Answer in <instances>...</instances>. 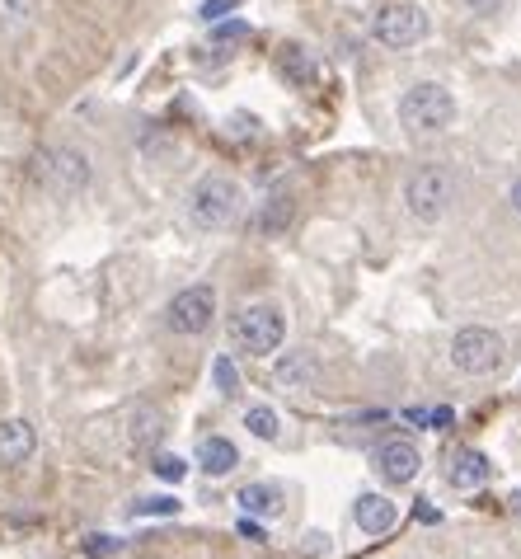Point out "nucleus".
I'll list each match as a JSON object with an SVG mask.
<instances>
[{
    "instance_id": "nucleus-1",
    "label": "nucleus",
    "mask_w": 521,
    "mask_h": 559,
    "mask_svg": "<svg viewBox=\"0 0 521 559\" xmlns=\"http://www.w3.org/2000/svg\"><path fill=\"white\" fill-rule=\"evenodd\" d=\"M456 123V94L437 80H418L399 94V127L409 137H437Z\"/></svg>"
},
{
    "instance_id": "nucleus-2",
    "label": "nucleus",
    "mask_w": 521,
    "mask_h": 559,
    "mask_svg": "<svg viewBox=\"0 0 521 559\" xmlns=\"http://www.w3.org/2000/svg\"><path fill=\"white\" fill-rule=\"evenodd\" d=\"M226 334L235 348H245L249 358H273L282 339H287V320L277 306L259 301V306H240V311L226 320Z\"/></svg>"
},
{
    "instance_id": "nucleus-3",
    "label": "nucleus",
    "mask_w": 521,
    "mask_h": 559,
    "mask_svg": "<svg viewBox=\"0 0 521 559\" xmlns=\"http://www.w3.org/2000/svg\"><path fill=\"white\" fill-rule=\"evenodd\" d=\"M456 202V179L442 165H423L404 179V212L418 221V226H437V221L451 212Z\"/></svg>"
},
{
    "instance_id": "nucleus-4",
    "label": "nucleus",
    "mask_w": 521,
    "mask_h": 559,
    "mask_svg": "<svg viewBox=\"0 0 521 559\" xmlns=\"http://www.w3.org/2000/svg\"><path fill=\"white\" fill-rule=\"evenodd\" d=\"M240 217V184L226 174H202L188 193V221L198 231H226Z\"/></svg>"
},
{
    "instance_id": "nucleus-5",
    "label": "nucleus",
    "mask_w": 521,
    "mask_h": 559,
    "mask_svg": "<svg viewBox=\"0 0 521 559\" xmlns=\"http://www.w3.org/2000/svg\"><path fill=\"white\" fill-rule=\"evenodd\" d=\"M503 358H507V343L489 325H465L451 339V367L460 376H493L503 367Z\"/></svg>"
},
{
    "instance_id": "nucleus-6",
    "label": "nucleus",
    "mask_w": 521,
    "mask_h": 559,
    "mask_svg": "<svg viewBox=\"0 0 521 559\" xmlns=\"http://www.w3.org/2000/svg\"><path fill=\"white\" fill-rule=\"evenodd\" d=\"M428 10L418 5V0H385L376 19H371V33H376V43L381 47H395V52H409L428 38Z\"/></svg>"
},
{
    "instance_id": "nucleus-7",
    "label": "nucleus",
    "mask_w": 521,
    "mask_h": 559,
    "mask_svg": "<svg viewBox=\"0 0 521 559\" xmlns=\"http://www.w3.org/2000/svg\"><path fill=\"white\" fill-rule=\"evenodd\" d=\"M33 179L52 193H80V188L90 184V160L71 151V146H47L33 156Z\"/></svg>"
},
{
    "instance_id": "nucleus-8",
    "label": "nucleus",
    "mask_w": 521,
    "mask_h": 559,
    "mask_svg": "<svg viewBox=\"0 0 521 559\" xmlns=\"http://www.w3.org/2000/svg\"><path fill=\"white\" fill-rule=\"evenodd\" d=\"M216 320V287H207V282H198V287H184V292L169 301L165 311V325L174 329V334H184V339H198V334H207Z\"/></svg>"
},
{
    "instance_id": "nucleus-9",
    "label": "nucleus",
    "mask_w": 521,
    "mask_h": 559,
    "mask_svg": "<svg viewBox=\"0 0 521 559\" xmlns=\"http://www.w3.org/2000/svg\"><path fill=\"white\" fill-rule=\"evenodd\" d=\"M371 461H376V475H381L385 484H409L423 470V451H418L414 437H385V442H376V451H371Z\"/></svg>"
},
{
    "instance_id": "nucleus-10",
    "label": "nucleus",
    "mask_w": 521,
    "mask_h": 559,
    "mask_svg": "<svg viewBox=\"0 0 521 559\" xmlns=\"http://www.w3.org/2000/svg\"><path fill=\"white\" fill-rule=\"evenodd\" d=\"M315 376H320V358H315L310 348H292V353L277 358V367H273L277 390H292V395L315 386Z\"/></svg>"
},
{
    "instance_id": "nucleus-11",
    "label": "nucleus",
    "mask_w": 521,
    "mask_h": 559,
    "mask_svg": "<svg viewBox=\"0 0 521 559\" xmlns=\"http://www.w3.org/2000/svg\"><path fill=\"white\" fill-rule=\"evenodd\" d=\"M446 484H451V489H465V494L484 489V484H489V456L475 447L456 451V456L446 461Z\"/></svg>"
},
{
    "instance_id": "nucleus-12",
    "label": "nucleus",
    "mask_w": 521,
    "mask_h": 559,
    "mask_svg": "<svg viewBox=\"0 0 521 559\" xmlns=\"http://www.w3.org/2000/svg\"><path fill=\"white\" fill-rule=\"evenodd\" d=\"M235 466H240V447H235L230 437L212 433V437H202L198 442V470L207 475V480H226Z\"/></svg>"
},
{
    "instance_id": "nucleus-13",
    "label": "nucleus",
    "mask_w": 521,
    "mask_h": 559,
    "mask_svg": "<svg viewBox=\"0 0 521 559\" xmlns=\"http://www.w3.org/2000/svg\"><path fill=\"white\" fill-rule=\"evenodd\" d=\"M38 451V433L29 419H5L0 423V466H24Z\"/></svg>"
},
{
    "instance_id": "nucleus-14",
    "label": "nucleus",
    "mask_w": 521,
    "mask_h": 559,
    "mask_svg": "<svg viewBox=\"0 0 521 559\" xmlns=\"http://www.w3.org/2000/svg\"><path fill=\"white\" fill-rule=\"evenodd\" d=\"M353 517H357V527H362V536H385L399 522V508L385 494H362L353 503Z\"/></svg>"
},
{
    "instance_id": "nucleus-15",
    "label": "nucleus",
    "mask_w": 521,
    "mask_h": 559,
    "mask_svg": "<svg viewBox=\"0 0 521 559\" xmlns=\"http://www.w3.org/2000/svg\"><path fill=\"white\" fill-rule=\"evenodd\" d=\"M160 437H165V414H160L155 404H137V409H132V423H127V442L137 451H155Z\"/></svg>"
},
{
    "instance_id": "nucleus-16",
    "label": "nucleus",
    "mask_w": 521,
    "mask_h": 559,
    "mask_svg": "<svg viewBox=\"0 0 521 559\" xmlns=\"http://www.w3.org/2000/svg\"><path fill=\"white\" fill-rule=\"evenodd\" d=\"M277 71H282V80L287 85H315V57H310L301 43H287L282 52H277Z\"/></svg>"
},
{
    "instance_id": "nucleus-17",
    "label": "nucleus",
    "mask_w": 521,
    "mask_h": 559,
    "mask_svg": "<svg viewBox=\"0 0 521 559\" xmlns=\"http://www.w3.org/2000/svg\"><path fill=\"white\" fill-rule=\"evenodd\" d=\"M235 498H240V508H245L249 517H277V513H282V489H277V484H268V480L245 484Z\"/></svg>"
},
{
    "instance_id": "nucleus-18",
    "label": "nucleus",
    "mask_w": 521,
    "mask_h": 559,
    "mask_svg": "<svg viewBox=\"0 0 521 559\" xmlns=\"http://www.w3.org/2000/svg\"><path fill=\"white\" fill-rule=\"evenodd\" d=\"M292 217H296V202H292V193H268V202H263V212H259V231L263 235H282L287 226H292Z\"/></svg>"
},
{
    "instance_id": "nucleus-19",
    "label": "nucleus",
    "mask_w": 521,
    "mask_h": 559,
    "mask_svg": "<svg viewBox=\"0 0 521 559\" xmlns=\"http://www.w3.org/2000/svg\"><path fill=\"white\" fill-rule=\"evenodd\" d=\"M245 428L259 437V442H277V433H282V428H277V414L268 409V404H249V409H245Z\"/></svg>"
},
{
    "instance_id": "nucleus-20",
    "label": "nucleus",
    "mask_w": 521,
    "mask_h": 559,
    "mask_svg": "<svg viewBox=\"0 0 521 559\" xmlns=\"http://www.w3.org/2000/svg\"><path fill=\"white\" fill-rule=\"evenodd\" d=\"M212 381H216L221 395H235V390H240V372H235V362H230L226 353H216L212 358Z\"/></svg>"
},
{
    "instance_id": "nucleus-21",
    "label": "nucleus",
    "mask_w": 521,
    "mask_h": 559,
    "mask_svg": "<svg viewBox=\"0 0 521 559\" xmlns=\"http://www.w3.org/2000/svg\"><path fill=\"white\" fill-rule=\"evenodd\" d=\"M151 470H155V475H160V480L179 484V480H184V475H188V461H184V456H169V451H155Z\"/></svg>"
},
{
    "instance_id": "nucleus-22",
    "label": "nucleus",
    "mask_w": 521,
    "mask_h": 559,
    "mask_svg": "<svg viewBox=\"0 0 521 559\" xmlns=\"http://www.w3.org/2000/svg\"><path fill=\"white\" fill-rule=\"evenodd\" d=\"M165 513H179V498L151 494V498H137V503H132V517H165Z\"/></svg>"
},
{
    "instance_id": "nucleus-23",
    "label": "nucleus",
    "mask_w": 521,
    "mask_h": 559,
    "mask_svg": "<svg viewBox=\"0 0 521 559\" xmlns=\"http://www.w3.org/2000/svg\"><path fill=\"white\" fill-rule=\"evenodd\" d=\"M118 550H123L118 536H90V541H85V555L90 559H108V555H118Z\"/></svg>"
},
{
    "instance_id": "nucleus-24",
    "label": "nucleus",
    "mask_w": 521,
    "mask_h": 559,
    "mask_svg": "<svg viewBox=\"0 0 521 559\" xmlns=\"http://www.w3.org/2000/svg\"><path fill=\"white\" fill-rule=\"evenodd\" d=\"M230 10H235V0H202V5H198V19L216 24V19H226Z\"/></svg>"
},
{
    "instance_id": "nucleus-25",
    "label": "nucleus",
    "mask_w": 521,
    "mask_h": 559,
    "mask_svg": "<svg viewBox=\"0 0 521 559\" xmlns=\"http://www.w3.org/2000/svg\"><path fill=\"white\" fill-rule=\"evenodd\" d=\"M230 132L235 137H259V118L254 113H230Z\"/></svg>"
},
{
    "instance_id": "nucleus-26",
    "label": "nucleus",
    "mask_w": 521,
    "mask_h": 559,
    "mask_svg": "<svg viewBox=\"0 0 521 559\" xmlns=\"http://www.w3.org/2000/svg\"><path fill=\"white\" fill-rule=\"evenodd\" d=\"M235 531H240V536H245V541H254V545H263V541H268V531H263L259 527V517H240V522H235Z\"/></svg>"
},
{
    "instance_id": "nucleus-27",
    "label": "nucleus",
    "mask_w": 521,
    "mask_h": 559,
    "mask_svg": "<svg viewBox=\"0 0 521 559\" xmlns=\"http://www.w3.org/2000/svg\"><path fill=\"white\" fill-rule=\"evenodd\" d=\"M245 24H221V29H216V43H235V38H245Z\"/></svg>"
},
{
    "instance_id": "nucleus-28",
    "label": "nucleus",
    "mask_w": 521,
    "mask_h": 559,
    "mask_svg": "<svg viewBox=\"0 0 521 559\" xmlns=\"http://www.w3.org/2000/svg\"><path fill=\"white\" fill-rule=\"evenodd\" d=\"M465 5H470L475 15H498V10H503L507 0H465Z\"/></svg>"
},
{
    "instance_id": "nucleus-29",
    "label": "nucleus",
    "mask_w": 521,
    "mask_h": 559,
    "mask_svg": "<svg viewBox=\"0 0 521 559\" xmlns=\"http://www.w3.org/2000/svg\"><path fill=\"white\" fill-rule=\"evenodd\" d=\"M306 550H310V555H320V550H324V555H329V541H320V531H310V541H306Z\"/></svg>"
},
{
    "instance_id": "nucleus-30",
    "label": "nucleus",
    "mask_w": 521,
    "mask_h": 559,
    "mask_svg": "<svg viewBox=\"0 0 521 559\" xmlns=\"http://www.w3.org/2000/svg\"><path fill=\"white\" fill-rule=\"evenodd\" d=\"M512 207H517V212H521V179H517V184H512Z\"/></svg>"
},
{
    "instance_id": "nucleus-31",
    "label": "nucleus",
    "mask_w": 521,
    "mask_h": 559,
    "mask_svg": "<svg viewBox=\"0 0 521 559\" xmlns=\"http://www.w3.org/2000/svg\"><path fill=\"white\" fill-rule=\"evenodd\" d=\"M507 503H512V513H521V489H512V498H507Z\"/></svg>"
}]
</instances>
